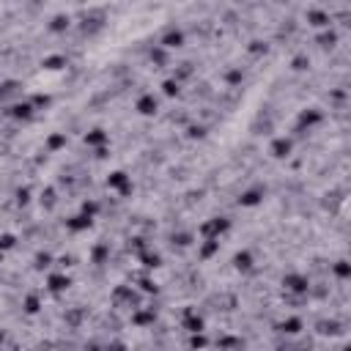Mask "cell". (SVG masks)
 I'll use <instances>...</instances> for the list:
<instances>
[{
  "instance_id": "6da1fadb",
  "label": "cell",
  "mask_w": 351,
  "mask_h": 351,
  "mask_svg": "<svg viewBox=\"0 0 351 351\" xmlns=\"http://www.w3.org/2000/svg\"><path fill=\"white\" fill-rule=\"evenodd\" d=\"M230 228V220H225V217H214V220L203 222V228H200V233H203V239H217L220 242L222 233H228Z\"/></svg>"
},
{
  "instance_id": "7a4b0ae2",
  "label": "cell",
  "mask_w": 351,
  "mask_h": 351,
  "mask_svg": "<svg viewBox=\"0 0 351 351\" xmlns=\"http://www.w3.org/2000/svg\"><path fill=\"white\" fill-rule=\"evenodd\" d=\"M282 285L288 294H297V297H307V291H310V280L305 275H285Z\"/></svg>"
},
{
  "instance_id": "3957f363",
  "label": "cell",
  "mask_w": 351,
  "mask_h": 351,
  "mask_svg": "<svg viewBox=\"0 0 351 351\" xmlns=\"http://www.w3.org/2000/svg\"><path fill=\"white\" fill-rule=\"evenodd\" d=\"M107 187H110V190H118L121 195H129L132 192L129 173H126V170H113V173L107 176Z\"/></svg>"
},
{
  "instance_id": "277c9868",
  "label": "cell",
  "mask_w": 351,
  "mask_h": 351,
  "mask_svg": "<svg viewBox=\"0 0 351 351\" xmlns=\"http://www.w3.org/2000/svg\"><path fill=\"white\" fill-rule=\"evenodd\" d=\"M324 121V113H321L318 107H310V110H302V115H299V121H297V129L299 132H305V129H313L316 123Z\"/></svg>"
},
{
  "instance_id": "5b68a950",
  "label": "cell",
  "mask_w": 351,
  "mask_h": 351,
  "mask_svg": "<svg viewBox=\"0 0 351 351\" xmlns=\"http://www.w3.org/2000/svg\"><path fill=\"white\" fill-rule=\"evenodd\" d=\"M291 151H294L291 138H275V140H272V145H269V154H272L275 159H288Z\"/></svg>"
},
{
  "instance_id": "8992f818",
  "label": "cell",
  "mask_w": 351,
  "mask_h": 351,
  "mask_svg": "<svg viewBox=\"0 0 351 351\" xmlns=\"http://www.w3.org/2000/svg\"><path fill=\"white\" fill-rule=\"evenodd\" d=\"M263 195H266L263 187H250L247 192L239 195V203H242L245 209H252V206H258V203H263Z\"/></svg>"
},
{
  "instance_id": "52a82bcc",
  "label": "cell",
  "mask_w": 351,
  "mask_h": 351,
  "mask_svg": "<svg viewBox=\"0 0 351 351\" xmlns=\"http://www.w3.org/2000/svg\"><path fill=\"white\" fill-rule=\"evenodd\" d=\"M33 113H36V110H33L31 102H14V105L8 107V115L17 118V121H31Z\"/></svg>"
},
{
  "instance_id": "ba28073f",
  "label": "cell",
  "mask_w": 351,
  "mask_h": 351,
  "mask_svg": "<svg viewBox=\"0 0 351 351\" xmlns=\"http://www.w3.org/2000/svg\"><path fill=\"white\" fill-rule=\"evenodd\" d=\"M135 110H138L140 115H154L157 110H159V102H157L154 93H143V96L135 102Z\"/></svg>"
},
{
  "instance_id": "9c48e42d",
  "label": "cell",
  "mask_w": 351,
  "mask_h": 351,
  "mask_svg": "<svg viewBox=\"0 0 351 351\" xmlns=\"http://www.w3.org/2000/svg\"><path fill=\"white\" fill-rule=\"evenodd\" d=\"M305 19H307V25H313V28H329V25H332V17H329L327 11H321V8H307Z\"/></svg>"
},
{
  "instance_id": "30bf717a",
  "label": "cell",
  "mask_w": 351,
  "mask_h": 351,
  "mask_svg": "<svg viewBox=\"0 0 351 351\" xmlns=\"http://www.w3.org/2000/svg\"><path fill=\"white\" fill-rule=\"evenodd\" d=\"M71 285L69 275H63V272H53V275L47 277V288L53 291V294H63V291Z\"/></svg>"
},
{
  "instance_id": "8fae6325",
  "label": "cell",
  "mask_w": 351,
  "mask_h": 351,
  "mask_svg": "<svg viewBox=\"0 0 351 351\" xmlns=\"http://www.w3.org/2000/svg\"><path fill=\"white\" fill-rule=\"evenodd\" d=\"M159 47H165V50H178V47H184V31H178V28H170V31L162 36Z\"/></svg>"
},
{
  "instance_id": "7c38bea8",
  "label": "cell",
  "mask_w": 351,
  "mask_h": 351,
  "mask_svg": "<svg viewBox=\"0 0 351 351\" xmlns=\"http://www.w3.org/2000/svg\"><path fill=\"white\" fill-rule=\"evenodd\" d=\"M184 329L192 332V335H200V332L206 329V324H203L200 316H195V310H184Z\"/></svg>"
},
{
  "instance_id": "4fadbf2b",
  "label": "cell",
  "mask_w": 351,
  "mask_h": 351,
  "mask_svg": "<svg viewBox=\"0 0 351 351\" xmlns=\"http://www.w3.org/2000/svg\"><path fill=\"white\" fill-rule=\"evenodd\" d=\"M316 329H318V335H329V337H335V335H343V324L335 318H324L316 324Z\"/></svg>"
},
{
  "instance_id": "5bb4252c",
  "label": "cell",
  "mask_w": 351,
  "mask_h": 351,
  "mask_svg": "<svg viewBox=\"0 0 351 351\" xmlns=\"http://www.w3.org/2000/svg\"><path fill=\"white\" fill-rule=\"evenodd\" d=\"M93 225V217H85V214H74L71 220H66V228L71 230V233H83V230H88Z\"/></svg>"
},
{
  "instance_id": "9a60e30c",
  "label": "cell",
  "mask_w": 351,
  "mask_h": 351,
  "mask_svg": "<svg viewBox=\"0 0 351 351\" xmlns=\"http://www.w3.org/2000/svg\"><path fill=\"white\" fill-rule=\"evenodd\" d=\"M107 140H110V135L105 129H91L85 135V145H91V148H102V145H107Z\"/></svg>"
},
{
  "instance_id": "2e32d148",
  "label": "cell",
  "mask_w": 351,
  "mask_h": 351,
  "mask_svg": "<svg viewBox=\"0 0 351 351\" xmlns=\"http://www.w3.org/2000/svg\"><path fill=\"white\" fill-rule=\"evenodd\" d=\"M217 252H220V242H217V239H203V245H200V250H198V258L209 261V258H214Z\"/></svg>"
},
{
  "instance_id": "e0dca14e",
  "label": "cell",
  "mask_w": 351,
  "mask_h": 351,
  "mask_svg": "<svg viewBox=\"0 0 351 351\" xmlns=\"http://www.w3.org/2000/svg\"><path fill=\"white\" fill-rule=\"evenodd\" d=\"M154 321H157L154 307L151 310H140V307H135V316H132V324H135V327H148V324H154Z\"/></svg>"
},
{
  "instance_id": "ac0fdd59",
  "label": "cell",
  "mask_w": 351,
  "mask_h": 351,
  "mask_svg": "<svg viewBox=\"0 0 351 351\" xmlns=\"http://www.w3.org/2000/svg\"><path fill=\"white\" fill-rule=\"evenodd\" d=\"M71 25V17L69 14H55L50 19V33H66Z\"/></svg>"
},
{
  "instance_id": "d6986e66",
  "label": "cell",
  "mask_w": 351,
  "mask_h": 351,
  "mask_svg": "<svg viewBox=\"0 0 351 351\" xmlns=\"http://www.w3.org/2000/svg\"><path fill=\"white\" fill-rule=\"evenodd\" d=\"M41 66H44L47 71H58V69H66L69 61H66V55H47L44 61H41Z\"/></svg>"
},
{
  "instance_id": "ffe728a7",
  "label": "cell",
  "mask_w": 351,
  "mask_h": 351,
  "mask_svg": "<svg viewBox=\"0 0 351 351\" xmlns=\"http://www.w3.org/2000/svg\"><path fill=\"white\" fill-rule=\"evenodd\" d=\"M302 327H305V324H302V318H299V316H291V318H285L280 324V332H285V335H299V332H302Z\"/></svg>"
},
{
  "instance_id": "44dd1931",
  "label": "cell",
  "mask_w": 351,
  "mask_h": 351,
  "mask_svg": "<svg viewBox=\"0 0 351 351\" xmlns=\"http://www.w3.org/2000/svg\"><path fill=\"white\" fill-rule=\"evenodd\" d=\"M233 266H236L239 272H250V269H252V255L247 250L236 252V255H233Z\"/></svg>"
},
{
  "instance_id": "7402d4cb",
  "label": "cell",
  "mask_w": 351,
  "mask_h": 351,
  "mask_svg": "<svg viewBox=\"0 0 351 351\" xmlns=\"http://www.w3.org/2000/svg\"><path fill=\"white\" fill-rule=\"evenodd\" d=\"M61 148H66V135L63 132H53L47 138V151H61Z\"/></svg>"
},
{
  "instance_id": "603a6c76",
  "label": "cell",
  "mask_w": 351,
  "mask_h": 351,
  "mask_svg": "<svg viewBox=\"0 0 351 351\" xmlns=\"http://www.w3.org/2000/svg\"><path fill=\"white\" fill-rule=\"evenodd\" d=\"M316 41H318L321 50H332V47L337 44V33H335V31H324V33H318V38H316Z\"/></svg>"
},
{
  "instance_id": "cb8c5ba5",
  "label": "cell",
  "mask_w": 351,
  "mask_h": 351,
  "mask_svg": "<svg viewBox=\"0 0 351 351\" xmlns=\"http://www.w3.org/2000/svg\"><path fill=\"white\" fill-rule=\"evenodd\" d=\"M148 58H151L154 66H168V50L165 47H154L151 53H148Z\"/></svg>"
},
{
  "instance_id": "d4e9b609",
  "label": "cell",
  "mask_w": 351,
  "mask_h": 351,
  "mask_svg": "<svg viewBox=\"0 0 351 351\" xmlns=\"http://www.w3.org/2000/svg\"><path fill=\"white\" fill-rule=\"evenodd\" d=\"M220 351H233V349H245V343H242V337H233V335H225L220 340Z\"/></svg>"
},
{
  "instance_id": "484cf974",
  "label": "cell",
  "mask_w": 351,
  "mask_h": 351,
  "mask_svg": "<svg viewBox=\"0 0 351 351\" xmlns=\"http://www.w3.org/2000/svg\"><path fill=\"white\" fill-rule=\"evenodd\" d=\"M22 307H25V313H28V316H36L38 310H41V302H38L36 294H28V297H25V302H22Z\"/></svg>"
},
{
  "instance_id": "4316f807",
  "label": "cell",
  "mask_w": 351,
  "mask_h": 351,
  "mask_svg": "<svg viewBox=\"0 0 351 351\" xmlns=\"http://www.w3.org/2000/svg\"><path fill=\"white\" fill-rule=\"evenodd\" d=\"M53 266V255L50 252H36V258H33V269H38V272H44V269Z\"/></svg>"
},
{
  "instance_id": "83f0119b",
  "label": "cell",
  "mask_w": 351,
  "mask_h": 351,
  "mask_svg": "<svg viewBox=\"0 0 351 351\" xmlns=\"http://www.w3.org/2000/svg\"><path fill=\"white\" fill-rule=\"evenodd\" d=\"M170 242H173V247H190L192 242H195V236H192V233H187V230H181V233H173V236H170Z\"/></svg>"
},
{
  "instance_id": "f1b7e54d",
  "label": "cell",
  "mask_w": 351,
  "mask_h": 351,
  "mask_svg": "<svg viewBox=\"0 0 351 351\" xmlns=\"http://www.w3.org/2000/svg\"><path fill=\"white\" fill-rule=\"evenodd\" d=\"M162 93H165V96H170V99H173V96H178V93H181V83H176L173 77H170V80H165V83H162Z\"/></svg>"
},
{
  "instance_id": "f546056e",
  "label": "cell",
  "mask_w": 351,
  "mask_h": 351,
  "mask_svg": "<svg viewBox=\"0 0 351 351\" xmlns=\"http://www.w3.org/2000/svg\"><path fill=\"white\" fill-rule=\"evenodd\" d=\"M140 261H143L145 269H159V266H162V258L157 255V252H143V255H140Z\"/></svg>"
},
{
  "instance_id": "4dcf8cb0",
  "label": "cell",
  "mask_w": 351,
  "mask_h": 351,
  "mask_svg": "<svg viewBox=\"0 0 351 351\" xmlns=\"http://www.w3.org/2000/svg\"><path fill=\"white\" fill-rule=\"evenodd\" d=\"M332 272H335V277H340V280H349L351 277V263L349 261H337L335 266H332Z\"/></svg>"
},
{
  "instance_id": "1f68e13d",
  "label": "cell",
  "mask_w": 351,
  "mask_h": 351,
  "mask_svg": "<svg viewBox=\"0 0 351 351\" xmlns=\"http://www.w3.org/2000/svg\"><path fill=\"white\" fill-rule=\"evenodd\" d=\"M107 255H110V247H107V245H96V247H93V252H91L93 263H105Z\"/></svg>"
},
{
  "instance_id": "d6a6232c",
  "label": "cell",
  "mask_w": 351,
  "mask_h": 351,
  "mask_svg": "<svg viewBox=\"0 0 351 351\" xmlns=\"http://www.w3.org/2000/svg\"><path fill=\"white\" fill-rule=\"evenodd\" d=\"M291 69H294V71H307V69H310V58H307V55H294Z\"/></svg>"
},
{
  "instance_id": "836d02e7",
  "label": "cell",
  "mask_w": 351,
  "mask_h": 351,
  "mask_svg": "<svg viewBox=\"0 0 351 351\" xmlns=\"http://www.w3.org/2000/svg\"><path fill=\"white\" fill-rule=\"evenodd\" d=\"M96 211H99V203H96V200H83L80 214H85V217H96Z\"/></svg>"
},
{
  "instance_id": "e575fe53",
  "label": "cell",
  "mask_w": 351,
  "mask_h": 351,
  "mask_svg": "<svg viewBox=\"0 0 351 351\" xmlns=\"http://www.w3.org/2000/svg\"><path fill=\"white\" fill-rule=\"evenodd\" d=\"M41 206H44V209H53L55 206V190H53V187H47V190L41 192Z\"/></svg>"
},
{
  "instance_id": "d590c367",
  "label": "cell",
  "mask_w": 351,
  "mask_h": 351,
  "mask_svg": "<svg viewBox=\"0 0 351 351\" xmlns=\"http://www.w3.org/2000/svg\"><path fill=\"white\" fill-rule=\"evenodd\" d=\"M14 245H17V236H14V233H3V236H0V252L11 250Z\"/></svg>"
},
{
  "instance_id": "8d00e7d4",
  "label": "cell",
  "mask_w": 351,
  "mask_h": 351,
  "mask_svg": "<svg viewBox=\"0 0 351 351\" xmlns=\"http://www.w3.org/2000/svg\"><path fill=\"white\" fill-rule=\"evenodd\" d=\"M187 138H206V126H200V123H192V126H187Z\"/></svg>"
},
{
  "instance_id": "74e56055",
  "label": "cell",
  "mask_w": 351,
  "mask_h": 351,
  "mask_svg": "<svg viewBox=\"0 0 351 351\" xmlns=\"http://www.w3.org/2000/svg\"><path fill=\"white\" fill-rule=\"evenodd\" d=\"M33 110H44V107H50V96H44V93H38V96H33L31 99Z\"/></svg>"
},
{
  "instance_id": "f35d334b",
  "label": "cell",
  "mask_w": 351,
  "mask_h": 351,
  "mask_svg": "<svg viewBox=\"0 0 351 351\" xmlns=\"http://www.w3.org/2000/svg\"><path fill=\"white\" fill-rule=\"evenodd\" d=\"M129 250H135L138 255H143V252H145V239H143V236H135V239L129 242Z\"/></svg>"
},
{
  "instance_id": "ab89813d",
  "label": "cell",
  "mask_w": 351,
  "mask_h": 351,
  "mask_svg": "<svg viewBox=\"0 0 351 351\" xmlns=\"http://www.w3.org/2000/svg\"><path fill=\"white\" fill-rule=\"evenodd\" d=\"M140 291H143V294H157V282H154L151 277H143V280H140Z\"/></svg>"
},
{
  "instance_id": "60d3db41",
  "label": "cell",
  "mask_w": 351,
  "mask_h": 351,
  "mask_svg": "<svg viewBox=\"0 0 351 351\" xmlns=\"http://www.w3.org/2000/svg\"><path fill=\"white\" fill-rule=\"evenodd\" d=\"M17 203H19V206L31 203V190H28V187H19V190H17Z\"/></svg>"
},
{
  "instance_id": "b9f144b4",
  "label": "cell",
  "mask_w": 351,
  "mask_h": 351,
  "mask_svg": "<svg viewBox=\"0 0 351 351\" xmlns=\"http://www.w3.org/2000/svg\"><path fill=\"white\" fill-rule=\"evenodd\" d=\"M242 77H245L242 71H239V69H233V71H228V74H225V80H228L230 85H239V83H242Z\"/></svg>"
},
{
  "instance_id": "7bdbcfd3",
  "label": "cell",
  "mask_w": 351,
  "mask_h": 351,
  "mask_svg": "<svg viewBox=\"0 0 351 351\" xmlns=\"http://www.w3.org/2000/svg\"><path fill=\"white\" fill-rule=\"evenodd\" d=\"M190 346H192V349H203V346H206V337H203V332H200V335H192Z\"/></svg>"
},
{
  "instance_id": "ee69618b",
  "label": "cell",
  "mask_w": 351,
  "mask_h": 351,
  "mask_svg": "<svg viewBox=\"0 0 351 351\" xmlns=\"http://www.w3.org/2000/svg\"><path fill=\"white\" fill-rule=\"evenodd\" d=\"M266 50H269V47L263 44V41H252V47H250L252 55H261V53H266Z\"/></svg>"
},
{
  "instance_id": "f6af8a7d",
  "label": "cell",
  "mask_w": 351,
  "mask_h": 351,
  "mask_svg": "<svg viewBox=\"0 0 351 351\" xmlns=\"http://www.w3.org/2000/svg\"><path fill=\"white\" fill-rule=\"evenodd\" d=\"M105 351H126V346H123V343H121V340H113V343L107 346V349H105Z\"/></svg>"
},
{
  "instance_id": "bcb514c9",
  "label": "cell",
  "mask_w": 351,
  "mask_h": 351,
  "mask_svg": "<svg viewBox=\"0 0 351 351\" xmlns=\"http://www.w3.org/2000/svg\"><path fill=\"white\" fill-rule=\"evenodd\" d=\"M85 351H102V349L96 343H88V346H85Z\"/></svg>"
},
{
  "instance_id": "7dc6e473",
  "label": "cell",
  "mask_w": 351,
  "mask_h": 351,
  "mask_svg": "<svg viewBox=\"0 0 351 351\" xmlns=\"http://www.w3.org/2000/svg\"><path fill=\"white\" fill-rule=\"evenodd\" d=\"M3 340H6V335H3V332H0V346H3Z\"/></svg>"
},
{
  "instance_id": "c3c4849f",
  "label": "cell",
  "mask_w": 351,
  "mask_h": 351,
  "mask_svg": "<svg viewBox=\"0 0 351 351\" xmlns=\"http://www.w3.org/2000/svg\"><path fill=\"white\" fill-rule=\"evenodd\" d=\"M0 263H3V252H0Z\"/></svg>"
},
{
  "instance_id": "681fc988",
  "label": "cell",
  "mask_w": 351,
  "mask_h": 351,
  "mask_svg": "<svg viewBox=\"0 0 351 351\" xmlns=\"http://www.w3.org/2000/svg\"><path fill=\"white\" fill-rule=\"evenodd\" d=\"M233 351H245V349H233Z\"/></svg>"
}]
</instances>
